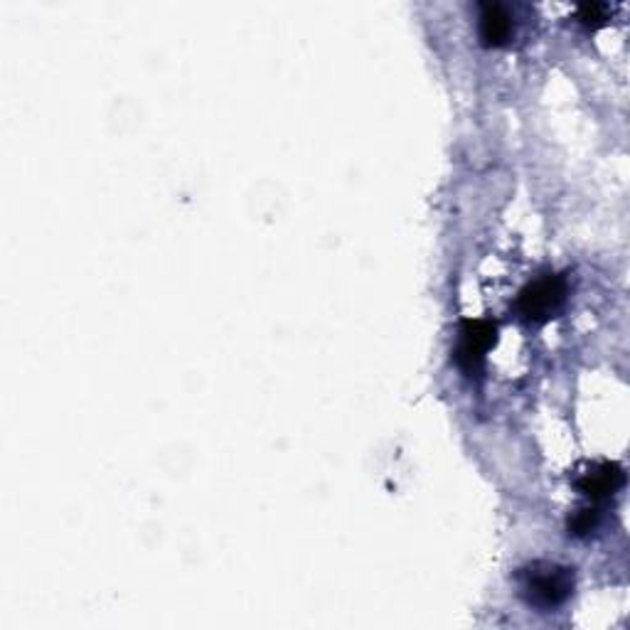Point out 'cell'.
Masks as SVG:
<instances>
[{"instance_id": "7", "label": "cell", "mask_w": 630, "mask_h": 630, "mask_svg": "<svg viewBox=\"0 0 630 630\" xmlns=\"http://www.w3.org/2000/svg\"><path fill=\"white\" fill-rule=\"evenodd\" d=\"M577 20L581 22V26H587V28H591V30L603 28L606 20H609V8L601 6V3L579 6V8H577Z\"/></svg>"}, {"instance_id": "1", "label": "cell", "mask_w": 630, "mask_h": 630, "mask_svg": "<svg viewBox=\"0 0 630 630\" xmlns=\"http://www.w3.org/2000/svg\"><path fill=\"white\" fill-rule=\"evenodd\" d=\"M518 589L532 609H559L574 593V569L557 561H532L518 571Z\"/></svg>"}, {"instance_id": "3", "label": "cell", "mask_w": 630, "mask_h": 630, "mask_svg": "<svg viewBox=\"0 0 630 630\" xmlns=\"http://www.w3.org/2000/svg\"><path fill=\"white\" fill-rule=\"evenodd\" d=\"M498 342V326L492 320L468 318L458 328V342L453 360L466 374H478L483 370L488 352Z\"/></svg>"}, {"instance_id": "6", "label": "cell", "mask_w": 630, "mask_h": 630, "mask_svg": "<svg viewBox=\"0 0 630 630\" xmlns=\"http://www.w3.org/2000/svg\"><path fill=\"white\" fill-rule=\"evenodd\" d=\"M596 524H599V510L593 506L587 508H579L574 514H571L567 527H569V534L574 537H587L596 530Z\"/></svg>"}, {"instance_id": "2", "label": "cell", "mask_w": 630, "mask_h": 630, "mask_svg": "<svg viewBox=\"0 0 630 630\" xmlns=\"http://www.w3.org/2000/svg\"><path fill=\"white\" fill-rule=\"evenodd\" d=\"M569 298V283L559 273H544L520 291L514 311L530 326H544L564 311Z\"/></svg>"}, {"instance_id": "4", "label": "cell", "mask_w": 630, "mask_h": 630, "mask_svg": "<svg viewBox=\"0 0 630 630\" xmlns=\"http://www.w3.org/2000/svg\"><path fill=\"white\" fill-rule=\"evenodd\" d=\"M626 483L623 466L616 461H596L583 468L577 476L574 486L579 492H583L591 502H601L606 498H613L618 490Z\"/></svg>"}, {"instance_id": "5", "label": "cell", "mask_w": 630, "mask_h": 630, "mask_svg": "<svg viewBox=\"0 0 630 630\" xmlns=\"http://www.w3.org/2000/svg\"><path fill=\"white\" fill-rule=\"evenodd\" d=\"M478 36L486 48H506L512 40V16L500 3H480Z\"/></svg>"}]
</instances>
